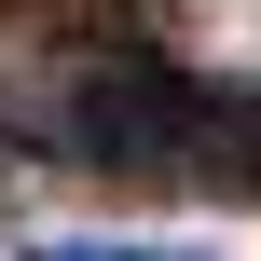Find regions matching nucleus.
Segmentation results:
<instances>
[{
  "label": "nucleus",
  "instance_id": "1",
  "mask_svg": "<svg viewBox=\"0 0 261 261\" xmlns=\"http://www.w3.org/2000/svg\"><path fill=\"white\" fill-rule=\"evenodd\" d=\"M206 124H220V83H193L165 55H96L41 96V138L83 151V165H193Z\"/></svg>",
  "mask_w": 261,
  "mask_h": 261
},
{
  "label": "nucleus",
  "instance_id": "2",
  "mask_svg": "<svg viewBox=\"0 0 261 261\" xmlns=\"http://www.w3.org/2000/svg\"><path fill=\"white\" fill-rule=\"evenodd\" d=\"M28 261H193V248H138V234H28Z\"/></svg>",
  "mask_w": 261,
  "mask_h": 261
}]
</instances>
